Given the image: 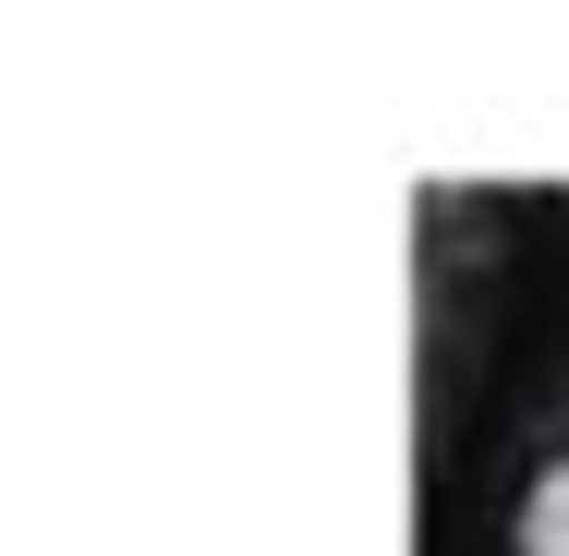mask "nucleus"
Masks as SVG:
<instances>
[{
    "instance_id": "1",
    "label": "nucleus",
    "mask_w": 569,
    "mask_h": 556,
    "mask_svg": "<svg viewBox=\"0 0 569 556\" xmlns=\"http://www.w3.org/2000/svg\"><path fill=\"white\" fill-rule=\"evenodd\" d=\"M509 556H569V447L521 484V508H509Z\"/></svg>"
}]
</instances>
